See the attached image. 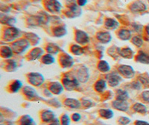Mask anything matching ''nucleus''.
I'll use <instances>...</instances> for the list:
<instances>
[{
  "mask_svg": "<svg viewBox=\"0 0 149 125\" xmlns=\"http://www.w3.org/2000/svg\"><path fill=\"white\" fill-rule=\"evenodd\" d=\"M62 83L67 91H73L80 86V81L74 74H66L62 78Z\"/></svg>",
  "mask_w": 149,
  "mask_h": 125,
  "instance_id": "f257e3e1",
  "label": "nucleus"
},
{
  "mask_svg": "<svg viewBox=\"0 0 149 125\" xmlns=\"http://www.w3.org/2000/svg\"><path fill=\"white\" fill-rule=\"evenodd\" d=\"M31 43L28 39H18L12 43L11 48L14 53L23 54L29 49Z\"/></svg>",
  "mask_w": 149,
  "mask_h": 125,
  "instance_id": "f03ea898",
  "label": "nucleus"
},
{
  "mask_svg": "<svg viewBox=\"0 0 149 125\" xmlns=\"http://www.w3.org/2000/svg\"><path fill=\"white\" fill-rule=\"evenodd\" d=\"M21 35H22V32L19 29L14 26H10L5 29L2 38L6 42H14Z\"/></svg>",
  "mask_w": 149,
  "mask_h": 125,
  "instance_id": "7ed1b4c3",
  "label": "nucleus"
},
{
  "mask_svg": "<svg viewBox=\"0 0 149 125\" xmlns=\"http://www.w3.org/2000/svg\"><path fill=\"white\" fill-rule=\"evenodd\" d=\"M28 81L31 86L39 87L45 82V78L41 73L31 72L28 74Z\"/></svg>",
  "mask_w": 149,
  "mask_h": 125,
  "instance_id": "20e7f679",
  "label": "nucleus"
},
{
  "mask_svg": "<svg viewBox=\"0 0 149 125\" xmlns=\"http://www.w3.org/2000/svg\"><path fill=\"white\" fill-rule=\"evenodd\" d=\"M76 78H78L80 83H86L90 78V72L89 69L86 66L84 65H80L77 68L76 74H75Z\"/></svg>",
  "mask_w": 149,
  "mask_h": 125,
  "instance_id": "39448f33",
  "label": "nucleus"
},
{
  "mask_svg": "<svg viewBox=\"0 0 149 125\" xmlns=\"http://www.w3.org/2000/svg\"><path fill=\"white\" fill-rule=\"evenodd\" d=\"M119 74L126 79H131L135 76V70L130 65H120L118 68Z\"/></svg>",
  "mask_w": 149,
  "mask_h": 125,
  "instance_id": "423d86ee",
  "label": "nucleus"
},
{
  "mask_svg": "<svg viewBox=\"0 0 149 125\" xmlns=\"http://www.w3.org/2000/svg\"><path fill=\"white\" fill-rule=\"evenodd\" d=\"M22 93L24 96L29 100H42V98L40 96L37 90L33 86H25L22 88Z\"/></svg>",
  "mask_w": 149,
  "mask_h": 125,
  "instance_id": "0eeeda50",
  "label": "nucleus"
},
{
  "mask_svg": "<svg viewBox=\"0 0 149 125\" xmlns=\"http://www.w3.org/2000/svg\"><path fill=\"white\" fill-rule=\"evenodd\" d=\"M106 79H107V82L109 86L110 87H113V88L119 86L123 81L122 77L121 76L120 74L115 72L107 74L106 75Z\"/></svg>",
  "mask_w": 149,
  "mask_h": 125,
  "instance_id": "6e6552de",
  "label": "nucleus"
},
{
  "mask_svg": "<svg viewBox=\"0 0 149 125\" xmlns=\"http://www.w3.org/2000/svg\"><path fill=\"white\" fill-rule=\"evenodd\" d=\"M45 6L47 10L52 14L59 13L62 8V5L58 0H46Z\"/></svg>",
  "mask_w": 149,
  "mask_h": 125,
  "instance_id": "1a4fd4ad",
  "label": "nucleus"
},
{
  "mask_svg": "<svg viewBox=\"0 0 149 125\" xmlns=\"http://www.w3.org/2000/svg\"><path fill=\"white\" fill-rule=\"evenodd\" d=\"M74 40L78 45L84 46L90 42V37L88 34L82 30H77L74 35Z\"/></svg>",
  "mask_w": 149,
  "mask_h": 125,
  "instance_id": "9d476101",
  "label": "nucleus"
},
{
  "mask_svg": "<svg viewBox=\"0 0 149 125\" xmlns=\"http://www.w3.org/2000/svg\"><path fill=\"white\" fill-rule=\"evenodd\" d=\"M57 117H56L54 112L52 110L48 109V110H44L43 111L41 112L40 119L43 123H51Z\"/></svg>",
  "mask_w": 149,
  "mask_h": 125,
  "instance_id": "9b49d317",
  "label": "nucleus"
},
{
  "mask_svg": "<svg viewBox=\"0 0 149 125\" xmlns=\"http://www.w3.org/2000/svg\"><path fill=\"white\" fill-rule=\"evenodd\" d=\"M60 63L61 66L64 69H70L74 65V60L71 55L68 54H61L60 58Z\"/></svg>",
  "mask_w": 149,
  "mask_h": 125,
  "instance_id": "f8f14e48",
  "label": "nucleus"
},
{
  "mask_svg": "<svg viewBox=\"0 0 149 125\" xmlns=\"http://www.w3.org/2000/svg\"><path fill=\"white\" fill-rule=\"evenodd\" d=\"M64 86L63 83H60L58 81H54L49 84V90L51 91L53 95H59L63 93L64 90Z\"/></svg>",
  "mask_w": 149,
  "mask_h": 125,
  "instance_id": "ddd939ff",
  "label": "nucleus"
},
{
  "mask_svg": "<svg viewBox=\"0 0 149 125\" xmlns=\"http://www.w3.org/2000/svg\"><path fill=\"white\" fill-rule=\"evenodd\" d=\"M112 107L113 109L119 111L127 112L129 110L130 106L127 101H119V100L116 99L112 103Z\"/></svg>",
  "mask_w": 149,
  "mask_h": 125,
  "instance_id": "4468645a",
  "label": "nucleus"
},
{
  "mask_svg": "<svg viewBox=\"0 0 149 125\" xmlns=\"http://www.w3.org/2000/svg\"><path fill=\"white\" fill-rule=\"evenodd\" d=\"M130 10L133 13H141L147 10V6L142 1L137 0L131 4L130 6Z\"/></svg>",
  "mask_w": 149,
  "mask_h": 125,
  "instance_id": "2eb2a0df",
  "label": "nucleus"
},
{
  "mask_svg": "<svg viewBox=\"0 0 149 125\" xmlns=\"http://www.w3.org/2000/svg\"><path fill=\"white\" fill-rule=\"evenodd\" d=\"M96 38L102 44H108L112 40V35L109 31H100L97 33Z\"/></svg>",
  "mask_w": 149,
  "mask_h": 125,
  "instance_id": "dca6fc26",
  "label": "nucleus"
},
{
  "mask_svg": "<svg viewBox=\"0 0 149 125\" xmlns=\"http://www.w3.org/2000/svg\"><path fill=\"white\" fill-rule=\"evenodd\" d=\"M63 103L66 107H69L70 109H80L81 107V102L79 100L76 99V98H68L66 100H64Z\"/></svg>",
  "mask_w": 149,
  "mask_h": 125,
  "instance_id": "f3484780",
  "label": "nucleus"
},
{
  "mask_svg": "<svg viewBox=\"0 0 149 125\" xmlns=\"http://www.w3.org/2000/svg\"><path fill=\"white\" fill-rule=\"evenodd\" d=\"M44 55V50L42 48H34L30 51L29 54V58L31 60H36L40 59Z\"/></svg>",
  "mask_w": 149,
  "mask_h": 125,
  "instance_id": "a211bd4d",
  "label": "nucleus"
},
{
  "mask_svg": "<svg viewBox=\"0 0 149 125\" xmlns=\"http://www.w3.org/2000/svg\"><path fill=\"white\" fill-rule=\"evenodd\" d=\"M117 36L122 40L127 41L132 38V33L127 28H121L118 31Z\"/></svg>",
  "mask_w": 149,
  "mask_h": 125,
  "instance_id": "6ab92c4d",
  "label": "nucleus"
},
{
  "mask_svg": "<svg viewBox=\"0 0 149 125\" xmlns=\"http://www.w3.org/2000/svg\"><path fill=\"white\" fill-rule=\"evenodd\" d=\"M107 81L104 79H100L97 81L94 84V89L95 91L98 93H102L107 90Z\"/></svg>",
  "mask_w": 149,
  "mask_h": 125,
  "instance_id": "aec40b11",
  "label": "nucleus"
},
{
  "mask_svg": "<svg viewBox=\"0 0 149 125\" xmlns=\"http://www.w3.org/2000/svg\"><path fill=\"white\" fill-rule=\"evenodd\" d=\"M23 87L22 82L20 80H15L8 86L9 92L11 93H17Z\"/></svg>",
  "mask_w": 149,
  "mask_h": 125,
  "instance_id": "412c9836",
  "label": "nucleus"
},
{
  "mask_svg": "<svg viewBox=\"0 0 149 125\" xmlns=\"http://www.w3.org/2000/svg\"><path fill=\"white\" fill-rule=\"evenodd\" d=\"M19 125H37L34 118L30 115H24L19 119Z\"/></svg>",
  "mask_w": 149,
  "mask_h": 125,
  "instance_id": "4be33fe9",
  "label": "nucleus"
},
{
  "mask_svg": "<svg viewBox=\"0 0 149 125\" xmlns=\"http://www.w3.org/2000/svg\"><path fill=\"white\" fill-rule=\"evenodd\" d=\"M104 26L109 30H116L119 26V22L114 18H107L104 22Z\"/></svg>",
  "mask_w": 149,
  "mask_h": 125,
  "instance_id": "5701e85b",
  "label": "nucleus"
},
{
  "mask_svg": "<svg viewBox=\"0 0 149 125\" xmlns=\"http://www.w3.org/2000/svg\"><path fill=\"white\" fill-rule=\"evenodd\" d=\"M14 51L11 47L8 46H4L1 48V56L2 58L5 59H10L13 57Z\"/></svg>",
  "mask_w": 149,
  "mask_h": 125,
  "instance_id": "b1692460",
  "label": "nucleus"
},
{
  "mask_svg": "<svg viewBox=\"0 0 149 125\" xmlns=\"http://www.w3.org/2000/svg\"><path fill=\"white\" fill-rule=\"evenodd\" d=\"M119 55L125 59H132L134 56V51L130 47L124 48V49H120Z\"/></svg>",
  "mask_w": 149,
  "mask_h": 125,
  "instance_id": "393cba45",
  "label": "nucleus"
},
{
  "mask_svg": "<svg viewBox=\"0 0 149 125\" xmlns=\"http://www.w3.org/2000/svg\"><path fill=\"white\" fill-rule=\"evenodd\" d=\"M98 114H99L100 117H102V118L107 119V120L111 119V118H113L114 116V112L112 110H110V109L107 108H103L99 110Z\"/></svg>",
  "mask_w": 149,
  "mask_h": 125,
  "instance_id": "a878e982",
  "label": "nucleus"
},
{
  "mask_svg": "<svg viewBox=\"0 0 149 125\" xmlns=\"http://www.w3.org/2000/svg\"><path fill=\"white\" fill-rule=\"evenodd\" d=\"M67 16L70 18H74V17H77L81 14V8L79 7L78 5L74 6L72 8H70L66 13Z\"/></svg>",
  "mask_w": 149,
  "mask_h": 125,
  "instance_id": "bb28decb",
  "label": "nucleus"
},
{
  "mask_svg": "<svg viewBox=\"0 0 149 125\" xmlns=\"http://www.w3.org/2000/svg\"><path fill=\"white\" fill-rule=\"evenodd\" d=\"M130 98L128 92L122 89H119L116 91V99L119 101H127Z\"/></svg>",
  "mask_w": 149,
  "mask_h": 125,
  "instance_id": "cd10ccee",
  "label": "nucleus"
},
{
  "mask_svg": "<svg viewBox=\"0 0 149 125\" xmlns=\"http://www.w3.org/2000/svg\"><path fill=\"white\" fill-rule=\"evenodd\" d=\"M132 110H134L135 112H138V113L142 114V115L146 114L148 111L147 107H146V105L143 104V103H139V102L134 103V104L133 105Z\"/></svg>",
  "mask_w": 149,
  "mask_h": 125,
  "instance_id": "c85d7f7f",
  "label": "nucleus"
},
{
  "mask_svg": "<svg viewBox=\"0 0 149 125\" xmlns=\"http://www.w3.org/2000/svg\"><path fill=\"white\" fill-rule=\"evenodd\" d=\"M67 34L66 28L64 26H58L53 29V34L55 37H63Z\"/></svg>",
  "mask_w": 149,
  "mask_h": 125,
  "instance_id": "c756f323",
  "label": "nucleus"
},
{
  "mask_svg": "<svg viewBox=\"0 0 149 125\" xmlns=\"http://www.w3.org/2000/svg\"><path fill=\"white\" fill-rule=\"evenodd\" d=\"M136 61L140 63L143 64H149V55L143 51H139L138 53L136 58Z\"/></svg>",
  "mask_w": 149,
  "mask_h": 125,
  "instance_id": "7c9ffc66",
  "label": "nucleus"
},
{
  "mask_svg": "<svg viewBox=\"0 0 149 125\" xmlns=\"http://www.w3.org/2000/svg\"><path fill=\"white\" fill-rule=\"evenodd\" d=\"M98 69L102 73H107L110 71V66L106 60H102L98 63Z\"/></svg>",
  "mask_w": 149,
  "mask_h": 125,
  "instance_id": "2f4dec72",
  "label": "nucleus"
},
{
  "mask_svg": "<svg viewBox=\"0 0 149 125\" xmlns=\"http://www.w3.org/2000/svg\"><path fill=\"white\" fill-rule=\"evenodd\" d=\"M61 51V48L55 43H49L46 46V51L49 54H57Z\"/></svg>",
  "mask_w": 149,
  "mask_h": 125,
  "instance_id": "473e14b6",
  "label": "nucleus"
},
{
  "mask_svg": "<svg viewBox=\"0 0 149 125\" xmlns=\"http://www.w3.org/2000/svg\"><path fill=\"white\" fill-rule=\"evenodd\" d=\"M41 62L42 63L45 65H52L55 62V59L53 57L52 54H46L42 56L41 58Z\"/></svg>",
  "mask_w": 149,
  "mask_h": 125,
  "instance_id": "72a5a7b5",
  "label": "nucleus"
},
{
  "mask_svg": "<svg viewBox=\"0 0 149 125\" xmlns=\"http://www.w3.org/2000/svg\"><path fill=\"white\" fill-rule=\"evenodd\" d=\"M71 52L74 55H81L84 53V49L81 45L74 44L71 47Z\"/></svg>",
  "mask_w": 149,
  "mask_h": 125,
  "instance_id": "f704fd0d",
  "label": "nucleus"
},
{
  "mask_svg": "<svg viewBox=\"0 0 149 125\" xmlns=\"http://www.w3.org/2000/svg\"><path fill=\"white\" fill-rule=\"evenodd\" d=\"M16 22H17V19L13 17H8V16H5V18L2 17V24L8 25V26H13Z\"/></svg>",
  "mask_w": 149,
  "mask_h": 125,
  "instance_id": "c9c22d12",
  "label": "nucleus"
},
{
  "mask_svg": "<svg viewBox=\"0 0 149 125\" xmlns=\"http://www.w3.org/2000/svg\"><path fill=\"white\" fill-rule=\"evenodd\" d=\"M131 42L136 47H142L143 45V40L139 36H134L131 38Z\"/></svg>",
  "mask_w": 149,
  "mask_h": 125,
  "instance_id": "e433bc0d",
  "label": "nucleus"
},
{
  "mask_svg": "<svg viewBox=\"0 0 149 125\" xmlns=\"http://www.w3.org/2000/svg\"><path fill=\"white\" fill-rule=\"evenodd\" d=\"M17 64L16 61H14V60H8V65L6 66V69L9 72H14L17 69Z\"/></svg>",
  "mask_w": 149,
  "mask_h": 125,
  "instance_id": "4c0bfd02",
  "label": "nucleus"
},
{
  "mask_svg": "<svg viewBox=\"0 0 149 125\" xmlns=\"http://www.w3.org/2000/svg\"><path fill=\"white\" fill-rule=\"evenodd\" d=\"M131 122V119L127 116H121L118 119L119 125H129Z\"/></svg>",
  "mask_w": 149,
  "mask_h": 125,
  "instance_id": "58836bf2",
  "label": "nucleus"
},
{
  "mask_svg": "<svg viewBox=\"0 0 149 125\" xmlns=\"http://www.w3.org/2000/svg\"><path fill=\"white\" fill-rule=\"evenodd\" d=\"M71 118L67 114H63L61 118V125H70L71 124Z\"/></svg>",
  "mask_w": 149,
  "mask_h": 125,
  "instance_id": "ea45409f",
  "label": "nucleus"
},
{
  "mask_svg": "<svg viewBox=\"0 0 149 125\" xmlns=\"http://www.w3.org/2000/svg\"><path fill=\"white\" fill-rule=\"evenodd\" d=\"M81 103L83 105V107H85L86 109L91 108V107H93L94 106V103L91 100L86 99V98H83L82 99Z\"/></svg>",
  "mask_w": 149,
  "mask_h": 125,
  "instance_id": "a19ab883",
  "label": "nucleus"
},
{
  "mask_svg": "<svg viewBox=\"0 0 149 125\" xmlns=\"http://www.w3.org/2000/svg\"><path fill=\"white\" fill-rule=\"evenodd\" d=\"M141 98L143 101L146 103H149V90H146V91L142 92L141 94Z\"/></svg>",
  "mask_w": 149,
  "mask_h": 125,
  "instance_id": "79ce46f5",
  "label": "nucleus"
},
{
  "mask_svg": "<svg viewBox=\"0 0 149 125\" xmlns=\"http://www.w3.org/2000/svg\"><path fill=\"white\" fill-rule=\"evenodd\" d=\"M71 119L74 122H79L81 121V115L78 113V112H74L72 115Z\"/></svg>",
  "mask_w": 149,
  "mask_h": 125,
  "instance_id": "37998d69",
  "label": "nucleus"
},
{
  "mask_svg": "<svg viewBox=\"0 0 149 125\" xmlns=\"http://www.w3.org/2000/svg\"><path fill=\"white\" fill-rule=\"evenodd\" d=\"M132 28L133 29H134V31H136V32H137V33L142 32V29H143L142 26H141V25H139V24H137V23H133Z\"/></svg>",
  "mask_w": 149,
  "mask_h": 125,
  "instance_id": "c03bdc74",
  "label": "nucleus"
},
{
  "mask_svg": "<svg viewBox=\"0 0 149 125\" xmlns=\"http://www.w3.org/2000/svg\"><path fill=\"white\" fill-rule=\"evenodd\" d=\"M139 80L140 81V83L144 84L145 86H148L149 85V78H147V77L144 76V75H141L139 78Z\"/></svg>",
  "mask_w": 149,
  "mask_h": 125,
  "instance_id": "a18cd8bd",
  "label": "nucleus"
},
{
  "mask_svg": "<svg viewBox=\"0 0 149 125\" xmlns=\"http://www.w3.org/2000/svg\"><path fill=\"white\" fill-rule=\"evenodd\" d=\"M49 103H51L52 106L54 107H61V102L58 101V99H56V98H52V100L49 101Z\"/></svg>",
  "mask_w": 149,
  "mask_h": 125,
  "instance_id": "49530a36",
  "label": "nucleus"
},
{
  "mask_svg": "<svg viewBox=\"0 0 149 125\" xmlns=\"http://www.w3.org/2000/svg\"><path fill=\"white\" fill-rule=\"evenodd\" d=\"M131 86L134 90H139L142 88V84H141L140 81H134V82L131 83Z\"/></svg>",
  "mask_w": 149,
  "mask_h": 125,
  "instance_id": "de8ad7c7",
  "label": "nucleus"
},
{
  "mask_svg": "<svg viewBox=\"0 0 149 125\" xmlns=\"http://www.w3.org/2000/svg\"><path fill=\"white\" fill-rule=\"evenodd\" d=\"M88 0H77V4L79 7H84L87 4Z\"/></svg>",
  "mask_w": 149,
  "mask_h": 125,
  "instance_id": "09e8293b",
  "label": "nucleus"
},
{
  "mask_svg": "<svg viewBox=\"0 0 149 125\" xmlns=\"http://www.w3.org/2000/svg\"><path fill=\"white\" fill-rule=\"evenodd\" d=\"M134 125H149V123L146 121L136 120L134 122Z\"/></svg>",
  "mask_w": 149,
  "mask_h": 125,
  "instance_id": "8fccbe9b",
  "label": "nucleus"
},
{
  "mask_svg": "<svg viewBox=\"0 0 149 125\" xmlns=\"http://www.w3.org/2000/svg\"><path fill=\"white\" fill-rule=\"evenodd\" d=\"M43 93H44V95H46V97H47V98H51L53 95V94L51 92V91L49 90H49H48V89H45V90H43Z\"/></svg>",
  "mask_w": 149,
  "mask_h": 125,
  "instance_id": "3c124183",
  "label": "nucleus"
},
{
  "mask_svg": "<svg viewBox=\"0 0 149 125\" xmlns=\"http://www.w3.org/2000/svg\"><path fill=\"white\" fill-rule=\"evenodd\" d=\"M49 125H61V120H60L58 118H56L54 121L51 122V123H49Z\"/></svg>",
  "mask_w": 149,
  "mask_h": 125,
  "instance_id": "603ef678",
  "label": "nucleus"
},
{
  "mask_svg": "<svg viewBox=\"0 0 149 125\" xmlns=\"http://www.w3.org/2000/svg\"><path fill=\"white\" fill-rule=\"evenodd\" d=\"M146 34H147V36L149 37V25H148L146 28Z\"/></svg>",
  "mask_w": 149,
  "mask_h": 125,
  "instance_id": "864d4df0",
  "label": "nucleus"
},
{
  "mask_svg": "<svg viewBox=\"0 0 149 125\" xmlns=\"http://www.w3.org/2000/svg\"><path fill=\"white\" fill-rule=\"evenodd\" d=\"M102 125H107V124H102Z\"/></svg>",
  "mask_w": 149,
  "mask_h": 125,
  "instance_id": "5fc2aeb1",
  "label": "nucleus"
},
{
  "mask_svg": "<svg viewBox=\"0 0 149 125\" xmlns=\"http://www.w3.org/2000/svg\"><path fill=\"white\" fill-rule=\"evenodd\" d=\"M1 125H3V124H1Z\"/></svg>",
  "mask_w": 149,
  "mask_h": 125,
  "instance_id": "6e6d98bb",
  "label": "nucleus"
},
{
  "mask_svg": "<svg viewBox=\"0 0 149 125\" xmlns=\"http://www.w3.org/2000/svg\"><path fill=\"white\" fill-rule=\"evenodd\" d=\"M148 2H149V0H148Z\"/></svg>",
  "mask_w": 149,
  "mask_h": 125,
  "instance_id": "4d7b16f0",
  "label": "nucleus"
}]
</instances>
